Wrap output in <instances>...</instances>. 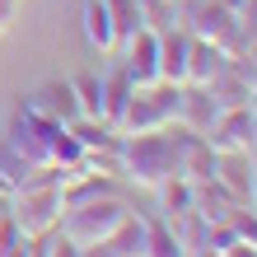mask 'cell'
Returning a JSON list of instances; mask_svg holds the SVG:
<instances>
[{
	"label": "cell",
	"mask_w": 257,
	"mask_h": 257,
	"mask_svg": "<svg viewBox=\"0 0 257 257\" xmlns=\"http://www.w3.org/2000/svg\"><path fill=\"white\" fill-rule=\"evenodd\" d=\"M252 164H248V150H234V155H220V164H215V183L234 196V201H252Z\"/></svg>",
	"instance_id": "cell-10"
},
{
	"label": "cell",
	"mask_w": 257,
	"mask_h": 257,
	"mask_svg": "<svg viewBox=\"0 0 257 257\" xmlns=\"http://www.w3.org/2000/svg\"><path fill=\"white\" fill-rule=\"evenodd\" d=\"M70 89H75V108H80V117H98V122H103V75L84 70V75L70 80Z\"/></svg>",
	"instance_id": "cell-16"
},
{
	"label": "cell",
	"mask_w": 257,
	"mask_h": 257,
	"mask_svg": "<svg viewBox=\"0 0 257 257\" xmlns=\"http://www.w3.org/2000/svg\"><path fill=\"white\" fill-rule=\"evenodd\" d=\"M215 117H220V103H215V94H210L206 84H192V89H183V112H178V126H183V131H192V136H206Z\"/></svg>",
	"instance_id": "cell-8"
},
{
	"label": "cell",
	"mask_w": 257,
	"mask_h": 257,
	"mask_svg": "<svg viewBox=\"0 0 257 257\" xmlns=\"http://www.w3.org/2000/svg\"><path fill=\"white\" fill-rule=\"evenodd\" d=\"M238 33H243V42H257V0H238Z\"/></svg>",
	"instance_id": "cell-19"
},
{
	"label": "cell",
	"mask_w": 257,
	"mask_h": 257,
	"mask_svg": "<svg viewBox=\"0 0 257 257\" xmlns=\"http://www.w3.org/2000/svg\"><path fill=\"white\" fill-rule=\"evenodd\" d=\"M220 257H257V243H243V238H234V243L224 248Z\"/></svg>",
	"instance_id": "cell-21"
},
{
	"label": "cell",
	"mask_w": 257,
	"mask_h": 257,
	"mask_svg": "<svg viewBox=\"0 0 257 257\" xmlns=\"http://www.w3.org/2000/svg\"><path fill=\"white\" fill-rule=\"evenodd\" d=\"M183 150H187V136L173 141V126H159V131H136L117 141V169L131 173L136 183H164L169 173H183Z\"/></svg>",
	"instance_id": "cell-2"
},
{
	"label": "cell",
	"mask_w": 257,
	"mask_h": 257,
	"mask_svg": "<svg viewBox=\"0 0 257 257\" xmlns=\"http://www.w3.org/2000/svg\"><path fill=\"white\" fill-rule=\"evenodd\" d=\"M131 94H136V84L126 80L122 70H117V75H108V80H103V122H108L112 131H117V122H122V112H126V103H131Z\"/></svg>",
	"instance_id": "cell-15"
},
{
	"label": "cell",
	"mask_w": 257,
	"mask_h": 257,
	"mask_svg": "<svg viewBox=\"0 0 257 257\" xmlns=\"http://www.w3.org/2000/svg\"><path fill=\"white\" fill-rule=\"evenodd\" d=\"M122 52H126L122 75H126L136 89L159 84V28H136V33L122 42Z\"/></svg>",
	"instance_id": "cell-6"
},
{
	"label": "cell",
	"mask_w": 257,
	"mask_h": 257,
	"mask_svg": "<svg viewBox=\"0 0 257 257\" xmlns=\"http://www.w3.org/2000/svg\"><path fill=\"white\" fill-rule=\"evenodd\" d=\"M252 94H257V84H252Z\"/></svg>",
	"instance_id": "cell-25"
},
{
	"label": "cell",
	"mask_w": 257,
	"mask_h": 257,
	"mask_svg": "<svg viewBox=\"0 0 257 257\" xmlns=\"http://www.w3.org/2000/svg\"><path fill=\"white\" fill-rule=\"evenodd\" d=\"M28 173H33V164H28L19 150H14L5 136H0V192H5V196H14V192L28 183Z\"/></svg>",
	"instance_id": "cell-14"
},
{
	"label": "cell",
	"mask_w": 257,
	"mask_h": 257,
	"mask_svg": "<svg viewBox=\"0 0 257 257\" xmlns=\"http://www.w3.org/2000/svg\"><path fill=\"white\" fill-rule=\"evenodd\" d=\"M187 42H192V33L183 24H173L169 33H159V80H169V84L187 80Z\"/></svg>",
	"instance_id": "cell-9"
},
{
	"label": "cell",
	"mask_w": 257,
	"mask_h": 257,
	"mask_svg": "<svg viewBox=\"0 0 257 257\" xmlns=\"http://www.w3.org/2000/svg\"><path fill=\"white\" fill-rule=\"evenodd\" d=\"M257 141V112L248 103H234V108H220V117L206 131V145L215 155H234V150H252Z\"/></svg>",
	"instance_id": "cell-5"
},
{
	"label": "cell",
	"mask_w": 257,
	"mask_h": 257,
	"mask_svg": "<svg viewBox=\"0 0 257 257\" xmlns=\"http://www.w3.org/2000/svg\"><path fill=\"white\" fill-rule=\"evenodd\" d=\"M5 220H10V196L0 192V224H5Z\"/></svg>",
	"instance_id": "cell-22"
},
{
	"label": "cell",
	"mask_w": 257,
	"mask_h": 257,
	"mask_svg": "<svg viewBox=\"0 0 257 257\" xmlns=\"http://www.w3.org/2000/svg\"><path fill=\"white\" fill-rule=\"evenodd\" d=\"M80 24H84V42L94 52H112L117 47V28H112V14L103 0H84L80 5Z\"/></svg>",
	"instance_id": "cell-11"
},
{
	"label": "cell",
	"mask_w": 257,
	"mask_h": 257,
	"mask_svg": "<svg viewBox=\"0 0 257 257\" xmlns=\"http://www.w3.org/2000/svg\"><path fill=\"white\" fill-rule=\"evenodd\" d=\"M178 112H183V84H169V80L145 84V89H136V94H131L126 112H122V122H117V136H136V131L173 126V122H178Z\"/></svg>",
	"instance_id": "cell-3"
},
{
	"label": "cell",
	"mask_w": 257,
	"mask_h": 257,
	"mask_svg": "<svg viewBox=\"0 0 257 257\" xmlns=\"http://www.w3.org/2000/svg\"><path fill=\"white\" fill-rule=\"evenodd\" d=\"M112 14V28H117V47L136 33V28H145V0H103Z\"/></svg>",
	"instance_id": "cell-17"
},
{
	"label": "cell",
	"mask_w": 257,
	"mask_h": 257,
	"mask_svg": "<svg viewBox=\"0 0 257 257\" xmlns=\"http://www.w3.org/2000/svg\"><path fill=\"white\" fill-rule=\"evenodd\" d=\"M224 66H229V52H224L220 42L192 33V42H187V80L183 84H210Z\"/></svg>",
	"instance_id": "cell-7"
},
{
	"label": "cell",
	"mask_w": 257,
	"mask_h": 257,
	"mask_svg": "<svg viewBox=\"0 0 257 257\" xmlns=\"http://www.w3.org/2000/svg\"><path fill=\"white\" fill-rule=\"evenodd\" d=\"M0 257H33V238L19 229L14 210H10V220L0 224Z\"/></svg>",
	"instance_id": "cell-18"
},
{
	"label": "cell",
	"mask_w": 257,
	"mask_h": 257,
	"mask_svg": "<svg viewBox=\"0 0 257 257\" xmlns=\"http://www.w3.org/2000/svg\"><path fill=\"white\" fill-rule=\"evenodd\" d=\"M141 257H187V243H183V234H178V224H169V220H145Z\"/></svg>",
	"instance_id": "cell-12"
},
{
	"label": "cell",
	"mask_w": 257,
	"mask_h": 257,
	"mask_svg": "<svg viewBox=\"0 0 257 257\" xmlns=\"http://www.w3.org/2000/svg\"><path fill=\"white\" fill-rule=\"evenodd\" d=\"M126 215H131V210L117 201L112 192H103V196H89V201H80V206H66L56 229L84 248V243H103V238H108Z\"/></svg>",
	"instance_id": "cell-4"
},
{
	"label": "cell",
	"mask_w": 257,
	"mask_h": 257,
	"mask_svg": "<svg viewBox=\"0 0 257 257\" xmlns=\"http://www.w3.org/2000/svg\"><path fill=\"white\" fill-rule=\"evenodd\" d=\"M5 141L19 150L33 169H75V164L84 159L75 131L66 122H56V117H47L42 108H33L28 98L14 103L10 126H5Z\"/></svg>",
	"instance_id": "cell-1"
},
{
	"label": "cell",
	"mask_w": 257,
	"mask_h": 257,
	"mask_svg": "<svg viewBox=\"0 0 257 257\" xmlns=\"http://www.w3.org/2000/svg\"><path fill=\"white\" fill-rule=\"evenodd\" d=\"M159 187V206L169 210L173 220H183V215H192V201H196V187H192V178H183V173H169L164 183H155Z\"/></svg>",
	"instance_id": "cell-13"
},
{
	"label": "cell",
	"mask_w": 257,
	"mask_h": 257,
	"mask_svg": "<svg viewBox=\"0 0 257 257\" xmlns=\"http://www.w3.org/2000/svg\"><path fill=\"white\" fill-rule=\"evenodd\" d=\"M196 257H220V252H210V248H196Z\"/></svg>",
	"instance_id": "cell-24"
},
{
	"label": "cell",
	"mask_w": 257,
	"mask_h": 257,
	"mask_svg": "<svg viewBox=\"0 0 257 257\" xmlns=\"http://www.w3.org/2000/svg\"><path fill=\"white\" fill-rule=\"evenodd\" d=\"M248 206H252V210H257V173H252V201H248Z\"/></svg>",
	"instance_id": "cell-23"
},
{
	"label": "cell",
	"mask_w": 257,
	"mask_h": 257,
	"mask_svg": "<svg viewBox=\"0 0 257 257\" xmlns=\"http://www.w3.org/2000/svg\"><path fill=\"white\" fill-rule=\"evenodd\" d=\"M47 257H80V243H75V238H52V243H47Z\"/></svg>",
	"instance_id": "cell-20"
}]
</instances>
